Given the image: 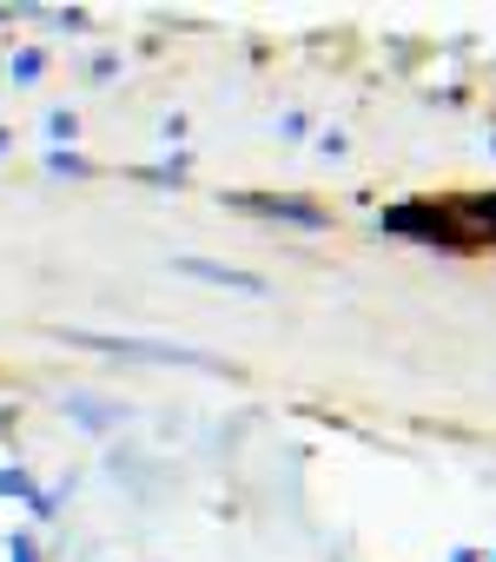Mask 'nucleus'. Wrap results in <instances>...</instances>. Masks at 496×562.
Listing matches in <instances>:
<instances>
[{"label": "nucleus", "instance_id": "11", "mask_svg": "<svg viewBox=\"0 0 496 562\" xmlns=\"http://www.w3.org/2000/svg\"><path fill=\"white\" fill-rule=\"evenodd\" d=\"M0 153H8V133H0Z\"/></svg>", "mask_w": 496, "mask_h": 562}, {"label": "nucleus", "instance_id": "4", "mask_svg": "<svg viewBox=\"0 0 496 562\" xmlns=\"http://www.w3.org/2000/svg\"><path fill=\"white\" fill-rule=\"evenodd\" d=\"M245 212H259V218H279V225H305V232H325L331 212L312 205V199H272V192H238Z\"/></svg>", "mask_w": 496, "mask_h": 562}, {"label": "nucleus", "instance_id": "6", "mask_svg": "<svg viewBox=\"0 0 496 562\" xmlns=\"http://www.w3.org/2000/svg\"><path fill=\"white\" fill-rule=\"evenodd\" d=\"M47 172H67V179H87L93 166H87L80 153H67V146H54V153H47Z\"/></svg>", "mask_w": 496, "mask_h": 562}, {"label": "nucleus", "instance_id": "9", "mask_svg": "<svg viewBox=\"0 0 496 562\" xmlns=\"http://www.w3.org/2000/svg\"><path fill=\"white\" fill-rule=\"evenodd\" d=\"M8 562H41V549H34V536L21 529V536H8Z\"/></svg>", "mask_w": 496, "mask_h": 562}, {"label": "nucleus", "instance_id": "12", "mask_svg": "<svg viewBox=\"0 0 496 562\" xmlns=\"http://www.w3.org/2000/svg\"><path fill=\"white\" fill-rule=\"evenodd\" d=\"M489 562H496V555H489Z\"/></svg>", "mask_w": 496, "mask_h": 562}, {"label": "nucleus", "instance_id": "5", "mask_svg": "<svg viewBox=\"0 0 496 562\" xmlns=\"http://www.w3.org/2000/svg\"><path fill=\"white\" fill-rule=\"evenodd\" d=\"M450 212H456V232H463L470 251H489V245H496V192H483V199H450Z\"/></svg>", "mask_w": 496, "mask_h": 562}, {"label": "nucleus", "instance_id": "3", "mask_svg": "<svg viewBox=\"0 0 496 562\" xmlns=\"http://www.w3.org/2000/svg\"><path fill=\"white\" fill-rule=\"evenodd\" d=\"M179 278H199V285H218V292H238V299H266L272 285L259 271H238V265H218V258H172Z\"/></svg>", "mask_w": 496, "mask_h": 562}, {"label": "nucleus", "instance_id": "10", "mask_svg": "<svg viewBox=\"0 0 496 562\" xmlns=\"http://www.w3.org/2000/svg\"><path fill=\"white\" fill-rule=\"evenodd\" d=\"M47 133H54V139H74L80 126H74V113H54V120H47Z\"/></svg>", "mask_w": 496, "mask_h": 562}, {"label": "nucleus", "instance_id": "8", "mask_svg": "<svg viewBox=\"0 0 496 562\" xmlns=\"http://www.w3.org/2000/svg\"><path fill=\"white\" fill-rule=\"evenodd\" d=\"M0 496H34V476L27 470H0Z\"/></svg>", "mask_w": 496, "mask_h": 562}, {"label": "nucleus", "instance_id": "2", "mask_svg": "<svg viewBox=\"0 0 496 562\" xmlns=\"http://www.w3.org/2000/svg\"><path fill=\"white\" fill-rule=\"evenodd\" d=\"M384 232L417 238V245H437V251H470V245H463V232H456L450 199H404V205H391V212H384Z\"/></svg>", "mask_w": 496, "mask_h": 562}, {"label": "nucleus", "instance_id": "1", "mask_svg": "<svg viewBox=\"0 0 496 562\" xmlns=\"http://www.w3.org/2000/svg\"><path fill=\"white\" fill-rule=\"evenodd\" d=\"M67 345L80 351H106V358H126V364H185V371H218L205 351L192 345H159V338H113V331H60Z\"/></svg>", "mask_w": 496, "mask_h": 562}, {"label": "nucleus", "instance_id": "7", "mask_svg": "<svg viewBox=\"0 0 496 562\" xmlns=\"http://www.w3.org/2000/svg\"><path fill=\"white\" fill-rule=\"evenodd\" d=\"M41 67H47L41 47H21V54H14V80H41Z\"/></svg>", "mask_w": 496, "mask_h": 562}]
</instances>
